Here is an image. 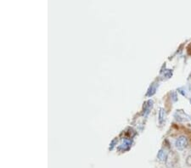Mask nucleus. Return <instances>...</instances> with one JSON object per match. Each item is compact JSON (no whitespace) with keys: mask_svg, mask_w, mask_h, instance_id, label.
Masks as SVG:
<instances>
[{"mask_svg":"<svg viewBox=\"0 0 191 168\" xmlns=\"http://www.w3.org/2000/svg\"><path fill=\"white\" fill-rule=\"evenodd\" d=\"M188 144H189V142H188V139H187V138L184 136H180L177 140H176L175 142V145L176 147H177V149H178V150H184L187 146H188Z\"/></svg>","mask_w":191,"mask_h":168,"instance_id":"1","label":"nucleus"},{"mask_svg":"<svg viewBox=\"0 0 191 168\" xmlns=\"http://www.w3.org/2000/svg\"><path fill=\"white\" fill-rule=\"evenodd\" d=\"M157 156H158V158H159L160 160H166V155H165V153L163 152V150H160L158 155H157Z\"/></svg>","mask_w":191,"mask_h":168,"instance_id":"2","label":"nucleus"}]
</instances>
